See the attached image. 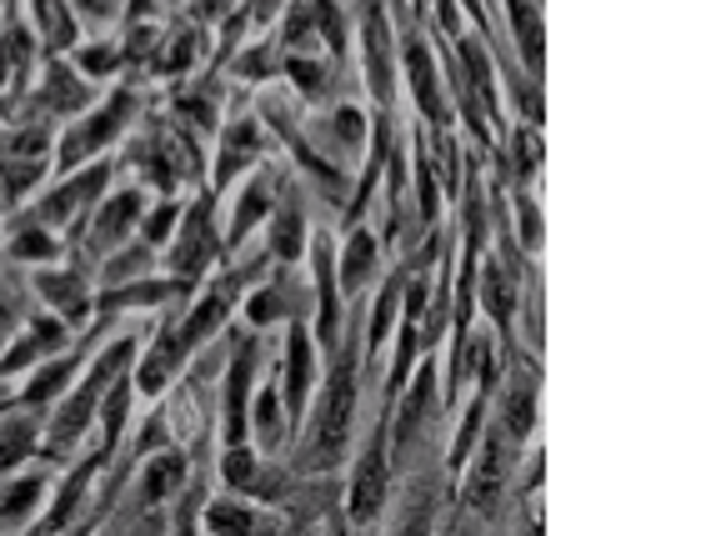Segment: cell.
<instances>
[{"instance_id":"16","label":"cell","mask_w":701,"mask_h":536,"mask_svg":"<svg viewBox=\"0 0 701 536\" xmlns=\"http://www.w3.org/2000/svg\"><path fill=\"white\" fill-rule=\"evenodd\" d=\"M526 426H532V386H517V392H511V432H526Z\"/></svg>"},{"instance_id":"3","label":"cell","mask_w":701,"mask_h":536,"mask_svg":"<svg viewBox=\"0 0 701 536\" xmlns=\"http://www.w3.org/2000/svg\"><path fill=\"white\" fill-rule=\"evenodd\" d=\"M201 261H206V206L186 221V235H181V246H176V271H181V281H191V276L201 271Z\"/></svg>"},{"instance_id":"13","label":"cell","mask_w":701,"mask_h":536,"mask_svg":"<svg viewBox=\"0 0 701 536\" xmlns=\"http://www.w3.org/2000/svg\"><path fill=\"white\" fill-rule=\"evenodd\" d=\"M40 5V26H46V36L61 46V40H71V21H65V11H61V0H36Z\"/></svg>"},{"instance_id":"5","label":"cell","mask_w":701,"mask_h":536,"mask_svg":"<svg viewBox=\"0 0 701 536\" xmlns=\"http://www.w3.org/2000/svg\"><path fill=\"white\" fill-rule=\"evenodd\" d=\"M181 457H161L156 461V467H151V471H145V497H151V501H161V497H166V492H170V486H176V482H181Z\"/></svg>"},{"instance_id":"12","label":"cell","mask_w":701,"mask_h":536,"mask_svg":"<svg viewBox=\"0 0 701 536\" xmlns=\"http://www.w3.org/2000/svg\"><path fill=\"white\" fill-rule=\"evenodd\" d=\"M26 446H30V426L11 421V426L0 432V467H11L15 457H26Z\"/></svg>"},{"instance_id":"19","label":"cell","mask_w":701,"mask_h":536,"mask_svg":"<svg viewBox=\"0 0 701 536\" xmlns=\"http://www.w3.org/2000/svg\"><path fill=\"white\" fill-rule=\"evenodd\" d=\"M366 261H371V241H366V235H356V246H351V271H346V281H356V276L366 271Z\"/></svg>"},{"instance_id":"4","label":"cell","mask_w":701,"mask_h":536,"mask_svg":"<svg viewBox=\"0 0 701 536\" xmlns=\"http://www.w3.org/2000/svg\"><path fill=\"white\" fill-rule=\"evenodd\" d=\"M120 116H126V101H116V105H111V111H105L101 120H91V126L80 131V141H71V145H65V156H61V161H76L80 151H91V145H101L105 136H111V131H116V126H120Z\"/></svg>"},{"instance_id":"2","label":"cell","mask_w":701,"mask_h":536,"mask_svg":"<svg viewBox=\"0 0 701 536\" xmlns=\"http://www.w3.org/2000/svg\"><path fill=\"white\" fill-rule=\"evenodd\" d=\"M381 486H386V461H381V442L366 451L361 471H356V492H351V511L356 516H371L381 501Z\"/></svg>"},{"instance_id":"22","label":"cell","mask_w":701,"mask_h":536,"mask_svg":"<svg viewBox=\"0 0 701 536\" xmlns=\"http://www.w3.org/2000/svg\"><path fill=\"white\" fill-rule=\"evenodd\" d=\"M86 66H91V71H105V66H111V51H91V55H86Z\"/></svg>"},{"instance_id":"1","label":"cell","mask_w":701,"mask_h":536,"mask_svg":"<svg viewBox=\"0 0 701 536\" xmlns=\"http://www.w3.org/2000/svg\"><path fill=\"white\" fill-rule=\"evenodd\" d=\"M351 401H356V377H351V361H346L336 371V381H331V396H326L321 421L311 432V451H306L311 467H331L341 457V442H346V426H351Z\"/></svg>"},{"instance_id":"7","label":"cell","mask_w":701,"mask_h":536,"mask_svg":"<svg viewBox=\"0 0 701 536\" xmlns=\"http://www.w3.org/2000/svg\"><path fill=\"white\" fill-rule=\"evenodd\" d=\"M221 316H226V291H216V296H206V306H201V311L191 316V327H186L181 336H186V341H201L211 327H216V321H221Z\"/></svg>"},{"instance_id":"18","label":"cell","mask_w":701,"mask_h":536,"mask_svg":"<svg viewBox=\"0 0 701 536\" xmlns=\"http://www.w3.org/2000/svg\"><path fill=\"white\" fill-rule=\"evenodd\" d=\"M15 251H26V256H51V241L40 231H21L15 235Z\"/></svg>"},{"instance_id":"14","label":"cell","mask_w":701,"mask_h":536,"mask_svg":"<svg viewBox=\"0 0 701 536\" xmlns=\"http://www.w3.org/2000/svg\"><path fill=\"white\" fill-rule=\"evenodd\" d=\"M276 251H281V256H296V251H301V216H296V210H281V226H276Z\"/></svg>"},{"instance_id":"10","label":"cell","mask_w":701,"mask_h":536,"mask_svg":"<svg viewBox=\"0 0 701 536\" xmlns=\"http://www.w3.org/2000/svg\"><path fill=\"white\" fill-rule=\"evenodd\" d=\"M95 186H101V170H91V176H86V181H76V186H71V191H61V196H55V201H51V206H46V216H51V221H61L65 210L76 206V201H80V196H91Z\"/></svg>"},{"instance_id":"21","label":"cell","mask_w":701,"mask_h":536,"mask_svg":"<svg viewBox=\"0 0 701 536\" xmlns=\"http://www.w3.org/2000/svg\"><path fill=\"white\" fill-rule=\"evenodd\" d=\"M211 526H246V516H241V511H231V507H216V511H211Z\"/></svg>"},{"instance_id":"11","label":"cell","mask_w":701,"mask_h":536,"mask_svg":"<svg viewBox=\"0 0 701 536\" xmlns=\"http://www.w3.org/2000/svg\"><path fill=\"white\" fill-rule=\"evenodd\" d=\"M130 210H136V196H120L116 206L105 210V221L95 226V241H116V235L126 231V221H130Z\"/></svg>"},{"instance_id":"8","label":"cell","mask_w":701,"mask_h":536,"mask_svg":"<svg viewBox=\"0 0 701 536\" xmlns=\"http://www.w3.org/2000/svg\"><path fill=\"white\" fill-rule=\"evenodd\" d=\"M40 291H46V296H51L55 306H65V311H80V281L76 276H46V281H40Z\"/></svg>"},{"instance_id":"20","label":"cell","mask_w":701,"mask_h":536,"mask_svg":"<svg viewBox=\"0 0 701 536\" xmlns=\"http://www.w3.org/2000/svg\"><path fill=\"white\" fill-rule=\"evenodd\" d=\"M36 492H40L36 482H26V486H15V492H11V501H5V516H15V511H26L30 501H36Z\"/></svg>"},{"instance_id":"17","label":"cell","mask_w":701,"mask_h":536,"mask_svg":"<svg viewBox=\"0 0 701 536\" xmlns=\"http://www.w3.org/2000/svg\"><path fill=\"white\" fill-rule=\"evenodd\" d=\"M256 210H266V181H260L256 191H251V196L241 201V221H235V235H241V231H246L251 221H256Z\"/></svg>"},{"instance_id":"6","label":"cell","mask_w":701,"mask_h":536,"mask_svg":"<svg viewBox=\"0 0 701 536\" xmlns=\"http://www.w3.org/2000/svg\"><path fill=\"white\" fill-rule=\"evenodd\" d=\"M316 276H321V331L331 336V331H336V281H331V256H326V246H321V256H316Z\"/></svg>"},{"instance_id":"15","label":"cell","mask_w":701,"mask_h":536,"mask_svg":"<svg viewBox=\"0 0 701 536\" xmlns=\"http://www.w3.org/2000/svg\"><path fill=\"white\" fill-rule=\"evenodd\" d=\"M306 386H311V356H306V346L296 341V352H291V401H301Z\"/></svg>"},{"instance_id":"9","label":"cell","mask_w":701,"mask_h":536,"mask_svg":"<svg viewBox=\"0 0 701 536\" xmlns=\"http://www.w3.org/2000/svg\"><path fill=\"white\" fill-rule=\"evenodd\" d=\"M246 377H251V346L235 356V367H231V436H241V396H246Z\"/></svg>"}]
</instances>
